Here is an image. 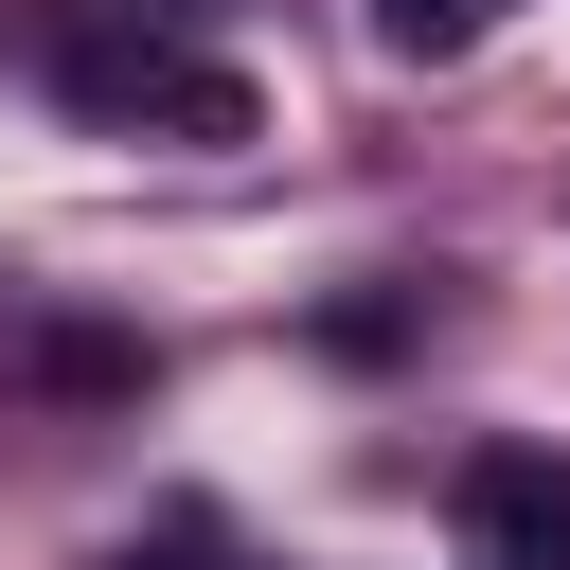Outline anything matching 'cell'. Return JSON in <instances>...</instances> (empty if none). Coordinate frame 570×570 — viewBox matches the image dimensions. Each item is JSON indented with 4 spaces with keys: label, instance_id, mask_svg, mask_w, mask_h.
<instances>
[{
    "label": "cell",
    "instance_id": "6da1fadb",
    "mask_svg": "<svg viewBox=\"0 0 570 570\" xmlns=\"http://www.w3.org/2000/svg\"><path fill=\"white\" fill-rule=\"evenodd\" d=\"M18 53H36V89L71 107V125H125V142H249V71L232 53H196L178 18H142V0H18L0 18Z\"/></svg>",
    "mask_w": 570,
    "mask_h": 570
},
{
    "label": "cell",
    "instance_id": "7a4b0ae2",
    "mask_svg": "<svg viewBox=\"0 0 570 570\" xmlns=\"http://www.w3.org/2000/svg\"><path fill=\"white\" fill-rule=\"evenodd\" d=\"M445 517L481 570H570V463L552 445H463L445 463Z\"/></svg>",
    "mask_w": 570,
    "mask_h": 570
},
{
    "label": "cell",
    "instance_id": "3957f363",
    "mask_svg": "<svg viewBox=\"0 0 570 570\" xmlns=\"http://www.w3.org/2000/svg\"><path fill=\"white\" fill-rule=\"evenodd\" d=\"M374 36H392V53H481L499 0H374Z\"/></svg>",
    "mask_w": 570,
    "mask_h": 570
},
{
    "label": "cell",
    "instance_id": "277c9868",
    "mask_svg": "<svg viewBox=\"0 0 570 570\" xmlns=\"http://www.w3.org/2000/svg\"><path fill=\"white\" fill-rule=\"evenodd\" d=\"M125 570H214V517H178L160 552H125Z\"/></svg>",
    "mask_w": 570,
    "mask_h": 570
}]
</instances>
